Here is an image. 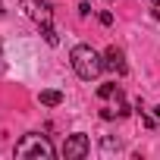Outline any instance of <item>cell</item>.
<instances>
[{"label": "cell", "instance_id": "cell-4", "mask_svg": "<svg viewBox=\"0 0 160 160\" xmlns=\"http://www.w3.org/2000/svg\"><path fill=\"white\" fill-rule=\"evenodd\" d=\"M88 151H91V141H88L85 132H72L63 141V157L66 160H82V157H88Z\"/></svg>", "mask_w": 160, "mask_h": 160}, {"label": "cell", "instance_id": "cell-2", "mask_svg": "<svg viewBox=\"0 0 160 160\" xmlns=\"http://www.w3.org/2000/svg\"><path fill=\"white\" fill-rule=\"evenodd\" d=\"M16 157H38V160H50V157H53V144L47 141V135L28 132V135L16 144Z\"/></svg>", "mask_w": 160, "mask_h": 160}, {"label": "cell", "instance_id": "cell-6", "mask_svg": "<svg viewBox=\"0 0 160 160\" xmlns=\"http://www.w3.org/2000/svg\"><path fill=\"white\" fill-rule=\"evenodd\" d=\"M41 104H44V107H60V104H63V94L53 91V88H47V91H41Z\"/></svg>", "mask_w": 160, "mask_h": 160}, {"label": "cell", "instance_id": "cell-1", "mask_svg": "<svg viewBox=\"0 0 160 160\" xmlns=\"http://www.w3.org/2000/svg\"><path fill=\"white\" fill-rule=\"evenodd\" d=\"M69 60H72V69L78 78H85V82H91V78H98L104 72V57L91 47V44H75L69 50Z\"/></svg>", "mask_w": 160, "mask_h": 160}, {"label": "cell", "instance_id": "cell-5", "mask_svg": "<svg viewBox=\"0 0 160 160\" xmlns=\"http://www.w3.org/2000/svg\"><path fill=\"white\" fill-rule=\"evenodd\" d=\"M104 69H110V72H116V75H126V72H129V66H126V53H122L116 44H110V47L104 50Z\"/></svg>", "mask_w": 160, "mask_h": 160}, {"label": "cell", "instance_id": "cell-3", "mask_svg": "<svg viewBox=\"0 0 160 160\" xmlns=\"http://www.w3.org/2000/svg\"><path fill=\"white\" fill-rule=\"evenodd\" d=\"M22 10L28 19H35V25H53V7L50 0H22Z\"/></svg>", "mask_w": 160, "mask_h": 160}, {"label": "cell", "instance_id": "cell-9", "mask_svg": "<svg viewBox=\"0 0 160 160\" xmlns=\"http://www.w3.org/2000/svg\"><path fill=\"white\" fill-rule=\"evenodd\" d=\"M0 57H3V50H0Z\"/></svg>", "mask_w": 160, "mask_h": 160}, {"label": "cell", "instance_id": "cell-7", "mask_svg": "<svg viewBox=\"0 0 160 160\" xmlns=\"http://www.w3.org/2000/svg\"><path fill=\"white\" fill-rule=\"evenodd\" d=\"M0 13H3V0H0Z\"/></svg>", "mask_w": 160, "mask_h": 160}, {"label": "cell", "instance_id": "cell-8", "mask_svg": "<svg viewBox=\"0 0 160 160\" xmlns=\"http://www.w3.org/2000/svg\"><path fill=\"white\" fill-rule=\"evenodd\" d=\"M154 3H157V7H160V0H154Z\"/></svg>", "mask_w": 160, "mask_h": 160}]
</instances>
